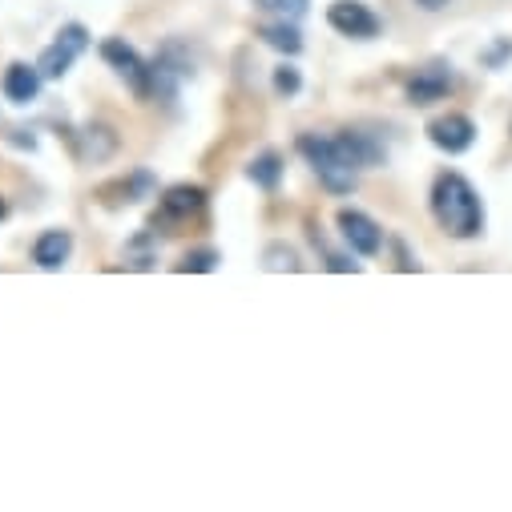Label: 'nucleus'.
Returning a JSON list of instances; mask_svg holds the SVG:
<instances>
[{
    "label": "nucleus",
    "mask_w": 512,
    "mask_h": 512,
    "mask_svg": "<svg viewBox=\"0 0 512 512\" xmlns=\"http://www.w3.org/2000/svg\"><path fill=\"white\" fill-rule=\"evenodd\" d=\"M432 218L448 238H476L484 230V202L464 174L444 170L432 182Z\"/></svg>",
    "instance_id": "1"
},
{
    "label": "nucleus",
    "mask_w": 512,
    "mask_h": 512,
    "mask_svg": "<svg viewBox=\"0 0 512 512\" xmlns=\"http://www.w3.org/2000/svg\"><path fill=\"white\" fill-rule=\"evenodd\" d=\"M295 150L307 158V166L315 170V178L331 190V194H351L355 190V166L343 158L339 142L335 138H323V134H299Z\"/></svg>",
    "instance_id": "2"
},
{
    "label": "nucleus",
    "mask_w": 512,
    "mask_h": 512,
    "mask_svg": "<svg viewBox=\"0 0 512 512\" xmlns=\"http://www.w3.org/2000/svg\"><path fill=\"white\" fill-rule=\"evenodd\" d=\"M150 69H154V97H158L162 105H170V109H174L182 81H190V77H194V53H190V45H186V41L170 37V41H162V49L154 53Z\"/></svg>",
    "instance_id": "3"
},
{
    "label": "nucleus",
    "mask_w": 512,
    "mask_h": 512,
    "mask_svg": "<svg viewBox=\"0 0 512 512\" xmlns=\"http://www.w3.org/2000/svg\"><path fill=\"white\" fill-rule=\"evenodd\" d=\"M101 61L134 89V97H154V69H150V61L125 41V37H109V41H101Z\"/></svg>",
    "instance_id": "4"
},
{
    "label": "nucleus",
    "mask_w": 512,
    "mask_h": 512,
    "mask_svg": "<svg viewBox=\"0 0 512 512\" xmlns=\"http://www.w3.org/2000/svg\"><path fill=\"white\" fill-rule=\"evenodd\" d=\"M89 49V29L81 25V21H69V25H61V33H57V41L37 57V69H41V77L45 81H61L69 69H73V61L81 57Z\"/></svg>",
    "instance_id": "5"
},
{
    "label": "nucleus",
    "mask_w": 512,
    "mask_h": 512,
    "mask_svg": "<svg viewBox=\"0 0 512 512\" xmlns=\"http://www.w3.org/2000/svg\"><path fill=\"white\" fill-rule=\"evenodd\" d=\"M327 25L339 37H351V41H375L383 33L379 13H371V5H363V0H331L327 5Z\"/></svg>",
    "instance_id": "6"
},
{
    "label": "nucleus",
    "mask_w": 512,
    "mask_h": 512,
    "mask_svg": "<svg viewBox=\"0 0 512 512\" xmlns=\"http://www.w3.org/2000/svg\"><path fill=\"white\" fill-rule=\"evenodd\" d=\"M428 142L448 158L468 154L472 142H476V121L468 113H440V117L428 121Z\"/></svg>",
    "instance_id": "7"
},
{
    "label": "nucleus",
    "mask_w": 512,
    "mask_h": 512,
    "mask_svg": "<svg viewBox=\"0 0 512 512\" xmlns=\"http://www.w3.org/2000/svg\"><path fill=\"white\" fill-rule=\"evenodd\" d=\"M202 210H206V190L194 186V182H178V186H166V190H162L154 226H178V222L198 218Z\"/></svg>",
    "instance_id": "8"
},
{
    "label": "nucleus",
    "mask_w": 512,
    "mask_h": 512,
    "mask_svg": "<svg viewBox=\"0 0 512 512\" xmlns=\"http://www.w3.org/2000/svg\"><path fill=\"white\" fill-rule=\"evenodd\" d=\"M335 222H339V234H343V242H347L355 254H363V259H375V254L383 250V230H379V222H375L371 214L343 206Z\"/></svg>",
    "instance_id": "9"
},
{
    "label": "nucleus",
    "mask_w": 512,
    "mask_h": 512,
    "mask_svg": "<svg viewBox=\"0 0 512 512\" xmlns=\"http://www.w3.org/2000/svg\"><path fill=\"white\" fill-rule=\"evenodd\" d=\"M456 77H452V65L448 61H428L424 69H416V77L408 81V105H436L452 93Z\"/></svg>",
    "instance_id": "10"
},
{
    "label": "nucleus",
    "mask_w": 512,
    "mask_h": 512,
    "mask_svg": "<svg viewBox=\"0 0 512 512\" xmlns=\"http://www.w3.org/2000/svg\"><path fill=\"white\" fill-rule=\"evenodd\" d=\"M335 142H339L343 158H347L355 170H375V166L388 162V146H383L375 134H367V130H339Z\"/></svg>",
    "instance_id": "11"
},
{
    "label": "nucleus",
    "mask_w": 512,
    "mask_h": 512,
    "mask_svg": "<svg viewBox=\"0 0 512 512\" xmlns=\"http://www.w3.org/2000/svg\"><path fill=\"white\" fill-rule=\"evenodd\" d=\"M73 150H77V158L85 166H101V162H109L117 154V134L109 130L105 121H85L81 130L73 134Z\"/></svg>",
    "instance_id": "12"
},
{
    "label": "nucleus",
    "mask_w": 512,
    "mask_h": 512,
    "mask_svg": "<svg viewBox=\"0 0 512 512\" xmlns=\"http://www.w3.org/2000/svg\"><path fill=\"white\" fill-rule=\"evenodd\" d=\"M154 190H158L154 174L150 170H134V174H125V178L101 186V198H105V206H138V202L154 198Z\"/></svg>",
    "instance_id": "13"
},
{
    "label": "nucleus",
    "mask_w": 512,
    "mask_h": 512,
    "mask_svg": "<svg viewBox=\"0 0 512 512\" xmlns=\"http://www.w3.org/2000/svg\"><path fill=\"white\" fill-rule=\"evenodd\" d=\"M41 69L37 65H25V61H13L9 69H5V77H0V89H5V97L13 101V105H29V101H37V93H41Z\"/></svg>",
    "instance_id": "14"
},
{
    "label": "nucleus",
    "mask_w": 512,
    "mask_h": 512,
    "mask_svg": "<svg viewBox=\"0 0 512 512\" xmlns=\"http://www.w3.org/2000/svg\"><path fill=\"white\" fill-rule=\"evenodd\" d=\"M73 254V234L69 230H45L37 242H33V263L41 271H61Z\"/></svg>",
    "instance_id": "15"
},
{
    "label": "nucleus",
    "mask_w": 512,
    "mask_h": 512,
    "mask_svg": "<svg viewBox=\"0 0 512 512\" xmlns=\"http://www.w3.org/2000/svg\"><path fill=\"white\" fill-rule=\"evenodd\" d=\"M121 267L125 271H154L158 267V238H154V230H138L134 238H125Z\"/></svg>",
    "instance_id": "16"
},
{
    "label": "nucleus",
    "mask_w": 512,
    "mask_h": 512,
    "mask_svg": "<svg viewBox=\"0 0 512 512\" xmlns=\"http://www.w3.org/2000/svg\"><path fill=\"white\" fill-rule=\"evenodd\" d=\"M259 37L271 45V49H279V53H287V57H299L303 53V33H299V21H271V25H263L259 29Z\"/></svg>",
    "instance_id": "17"
},
{
    "label": "nucleus",
    "mask_w": 512,
    "mask_h": 512,
    "mask_svg": "<svg viewBox=\"0 0 512 512\" xmlns=\"http://www.w3.org/2000/svg\"><path fill=\"white\" fill-rule=\"evenodd\" d=\"M246 178L259 186V190H279V182H283V154H275V150H263L259 158H254L250 166H246Z\"/></svg>",
    "instance_id": "18"
},
{
    "label": "nucleus",
    "mask_w": 512,
    "mask_h": 512,
    "mask_svg": "<svg viewBox=\"0 0 512 512\" xmlns=\"http://www.w3.org/2000/svg\"><path fill=\"white\" fill-rule=\"evenodd\" d=\"M263 271H271V275H295V271H303V259H299L295 246L271 242V246L263 250Z\"/></svg>",
    "instance_id": "19"
},
{
    "label": "nucleus",
    "mask_w": 512,
    "mask_h": 512,
    "mask_svg": "<svg viewBox=\"0 0 512 512\" xmlns=\"http://www.w3.org/2000/svg\"><path fill=\"white\" fill-rule=\"evenodd\" d=\"M218 263H222V254L214 250V246H198V250H190L186 259L174 267L178 275H210V271H218Z\"/></svg>",
    "instance_id": "20"
},
{
    "label": "nucleus",
    "mask_w": 512,
    "mask_h": 512,
    "mask_svg": "<svg viewBox=\"0 0 512 512\" xmlns=\"http://www.w3.org/2000/svg\"><path fill=\"white\" fill-rule=\"evenodd\" d=\"M263 13H279L283 21H303L307 9H311V0H254Z\"/></svg>",
    "instance_id": "21"
},
{
    "label": "nucleus",
    "mask_w": 512,
    "mask_h": 512,
    "mask_svg": "<svg viewBox=\"0 0 512 512\" xmlns=\"http://www.w3.org/2000/svg\"><path fill=\"white\" fill-rule=\"evenodd\" d=\"M299 89H303V73L295 65H279L275 69V93L279 97H295Z\"/></svg>",
    "instance_id": "22"
},
{
    "label": "nucleus",
    "mask_w": 512,
    "mask_h": 512,
    "mask_svg": "<svg viewBox=\"0 0 512 512\" xmlns=\"http://www.w3.org/2000/svg\"><path fill=\"white\" fill-rule=\"evenodd\" d=\"M315 246H323V242H315ZM323 254H327V271H335V275H355L359 271V263H351L347 254H339V250H327L323 246Z\"/></svg>",
    "instance_id": "23"
},
{
    "label": "nucleus",
    "mask_w": 512,
    "mask_h": 512,
    "mask_svg": "<svg viewBox=\"0 0 512 512\" xmlns=\"http://www.w3.org/2000/svg\"><path fill=\"white\" fill-rule=\"evenodd\" d=\"M508 57H512V41H508V37H500V41H496V45L484 53V65H488V69H500Z\"/></svg>",
    "instance_id": "24"
},
{
    "label": "nucleus",
    "mask_w": 512,
    "mask_h": 512,
    "mask_svg": "<svg viewBox=\"0 0 512 512\" xmlns=\"http://www.w3.org/2000/svg\"><path fill=\"white\" fill-rule=\"evenodd\" d=\"M416 5L424 9V13H440V9H448L452 0H416Z\"/></svg>",
    "instance_id": "25"
},
{
    "label": "nucleus",
    "mask_w": 512,
    "mask_h": 512,
    "mask_svg": "<svg viewBox=\"0 0 512 512\" xmlns=\"http://www.w3.org/2000/svg\"><path fill=\"white\" fill-rule=\"evenodd\" d=\"M5 214H9V202H5V198H0V222H5Z\"/></svg>",
    "instance_id": "26"
}]
</instances>
